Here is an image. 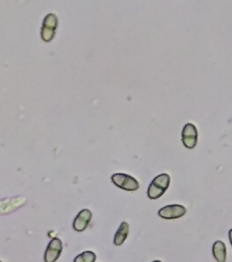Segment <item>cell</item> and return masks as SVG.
Here are the masks:
<instances>
[{"instance_id": "obj_1", "label": "cell", "mask_w": 232, "mask_h": 262, "mask_svg": "<svg viewBox=\"0 0 232 262\" xmlns=\"http://www.w3.org/2000/svg\"><path fill=\"white\" fill-rule=\"evenodd\" d=\"M170 182L169 175L166 174L159 175L154 178L148 188V198L151 200L160 198L165 193L166 190L169 187Z\"/></svg>"}, {"instance_id": "obj_2", "label": "cell", "mask_w": 232, "mask_h": 262, "mask_svg": "<svg viewBox=\"0 0 232 262\" xmlns=\"http://www.w3.org/2000/svg\"><path fill=\"white\" fill-rule=\"evenodd\" d=\"M111 180L118 187L128 191H135L140 187L138 182L130 175L115 174L112 175Z\"/></svg>"}, {"instance_id": "obj_3", "label": "cell", "mask_w": 232, "mask_h": 262, "mask_svg": "<svg viewBox=\"0 0 232 262\" xmlns=\"http://www.w3.org/2000/svg\"><path fill=\"white\" fill-rule=\"evenodd\" d=\"M182 140L186 148L193 149L198 142V130L195 125L188 123L182 132Z\"/></svg>"}, {"instance_id": "obj_4", "label": "cell", "mask_w": 232, "mask_h": 262, "mask_svg": "<svg viewBox=\"0 0 232 262\" xmlns=\"http://www.w3.org/2000/svg\"><path fill=\"white\" fill-rule=\"evenodd\" d=\"M63 250L62 242L55 238L49 243L45 254V262H55L60 257Z\"/></svg>"}, {"instance_id": "obj_5", "label": "cell", "mask_w": 232, "mask_h": 262, "mask_svg": "<svg viewBox=\"0 0 232 262\" xmlns=\"http://www.w3.org/2000/svg\"><path fill=\"white\" fill-rule=\"evenodd\" d=\"M187 210L180 205H170L162 208L159 211V215L165 219H176L185 214Z\"/></svg>"}, {"instance_id": "obj_6", "label": "cell", "mask_w": 232, "mask_h": 262, "mask_svg": "<svg viewBox=\"0 0 232 262\" xmlns=\"http://www.w3.org/2000/svg\"><path fill=\"white\" fill-rule=\"evenodd\" d=\"M92 218V212L88 209L81 210L75 218L73 227L77 232H83L86 230Z\"/></svg>"}, {"instance_id": "obj_7", "label": "cell", "mask_w": 232, "mask_h": 262, "mask_svg": "<svg viewBox=\"0 0 232 262\" xmlns=\"http://www.w3.org/2000/svg\"><path fill=\"white\" fill-rule=\"evenodd\" d=\"M129 224L127 222H123L121 224L120 227L116 234H115L114 238V244L116 246H121L126 241L129 234Z\"/></svg>"}, {"instance_id": "obj_8", "label": "cell", "mask_w": 232, "mask_h": 262, "mask_svg": "<svg viewBox=\"0 0 232 262\" xmlns=\"http://www.w3.org/2000/svg\"><path fill=\"white\" fill-rule=\"evenodd\" d=\"M213 255L218 262H225L226 260V247L221 241L216 242L213 248Z\"/></svg>"}, {"instance_id": "obj_9", "label": "cell", "mask_w": 232, "mask_h": 262, "mask_svg": "<svg viewBox=\"0 0 232 262\" xmlns=\"http://www.w3.org/2000/svg\"><path fill=\"white\" fill-rule=\"evenodd\" d=\"M96 259V254L92 251H84L77 256L74 262H95Z\"/></svg>"}, {"instance_id": "obj_10", "label": "cell", "mask_w": 232, "mask_h": 262, "mask_svg": "<svg viewBox=\"0 0 232 262\" xmlns=\"http://www.w3.org/2000/svg\"><path fill=\"white\" fill-rule=\"evenodd\" d=\"M229 240H230V243H231L232 245V230H230L229 232Z\"/></svg>"}, {"instance_id": "obj_11", "label": "cell", "mask_w": 232, "mask_h": 262, "mask_svg": "<svg viewBox=\"0 0 232 262\" xmlns=\"http://www.w3.org/2000/svg\"><path fill=\"white\" fill-rule=\"evenodd\" d=\"M152 262H162V261H159V260H157V261H152Z\"/></svg>"}]
</instances>
